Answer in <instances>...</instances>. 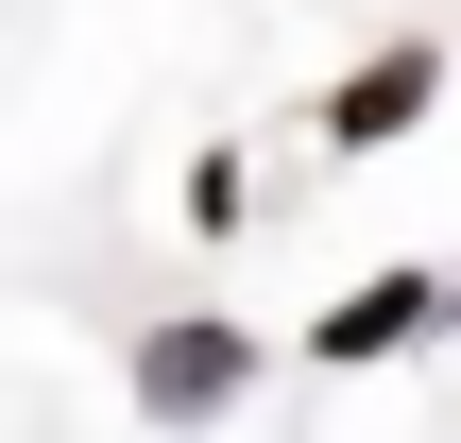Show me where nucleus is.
<instances>
[{"label": "nucleus", "mask_w": 461, "mask_h": 443, "mask_svg": "<svg viewBox=\"0 0 461 443\" xmlns=\"http://www.w3.org/2000/svg\"><path fill=\"white\" fill-rule=\"evenodd\" d=\"M222 393H240V324H154L137 410H171V427H188V410H222Z\"/></svg>", "instance_id": "2"}, {"label": "nucleus", "mask_w": 461, "mask_h": 443, "mask_svg": "<svg viewBox=\"0 0 461 443\" xmlns=\"http://www.w3.org/2000/svg\"><path fill=\"white\" fill-rule=\"evenodd\" d=\"M428 324H445V273H376V290L325 307V359H411Z\"/></svg>", "instance_id": "1"}, {"label": "nucleus", "mask_w": 461, "mask_h": 443, "mask_svg": "<svg viewBox=\"0 0 461 443\" xmlns=\"http://www.w3.org/2000/svg\"><path fill=\"white\" fill-rule=\"evenodd\" d=\"M428 85H445V51H376V68L325 102V137H342V154H376V137H411V120H428Z\"/></svg>", "instance_id": "3"}]
</instances>
